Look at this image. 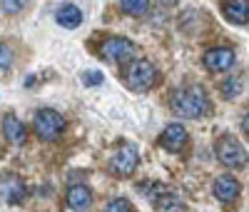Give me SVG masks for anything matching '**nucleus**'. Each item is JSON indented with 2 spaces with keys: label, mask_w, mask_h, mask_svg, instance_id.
Masks as SVG:
<instances>
[{
  "label": "nucleus",
  "mask_w": 249,
  "mask_h": 212,
  "mask_svg": "<svg viewBox=\"0 0 249 212\" xmlns=\"http://www.w3.org/2000/svg\"><path fill=\"white\" fill-rule=\"evenodd\" d=\"M172 110L182 117H204L210 113V100L199 85H187L172 93Z\"/></svg>",
  "instance_id": "obj_1"
},
{
  "label": "nucleus",
  "mask_w": 249,
  "mask_h": 212,
  "mask_svg": "<svg viewBox=\"0 0 249 212\" xmlns=\"http://www.w3.org/2000/svg\"><path fill=\"white\" fill-rule=\"evenodd\" d=\"M124 82H127L130 90L144 93L157 82V70L150 60H132L127 70H124Z\"/></svg>",
  "instance_id": "obj_2"
},
{
  "label": "nucleus",
  "mask_w": 249,
  "mask_h": 212,
  "mask_svg": "<svg viewBox=\"0 0 249 212\" xmlns=\"http://www.w3.org/2000/svg\"><path fill=\"white\" fill-rule=\"evenodd\" d=\"M62 130H65V117H62L57 110L45 108V110H40L35 115V133H37V137L57 140L62 135Z\"/></svg>",
  "instance_id": "obj_3"
},
{
  "label": "nucleus",
  "mask_w": 249,
  "mask_h": 212,
  "mask_svg": "<svg viewBox=\"0 0 249 212\" xmlns=\"http://www.w3.org/2000/svg\"><path fill=\"white\" fill-rule=\"evenodd\" d=\"M100 55L107 62H124V60H130L135 55V45L127 38H107L100 45Z\"/></svg>",
  "instance_id": "obj_4"
},
{
  "label": "nucleus",
  "mask_w": 249,
  "mask_h": 212,
  "mask_svg": "<svg viewBox=\"0 0 249 212\" xmlns=\"http://www.w3.org/2000/svg\"><path fill=\"white\" fill-rule=\"evenodd\" d=\"M217 157L227 167H244L247 165V150H244V145H239L234 137H222L217 142Z\"/></svg>",
  "instance_id": "obj_5"
},
{
  "label": "nucleus",
  "mask_w": 249,
  "mask_h": 212,
  "mask_svg": "<svg viewBox=\"0 0 249 212\" xmlns=\"http://www.w3.org/2000/svg\"><path fill=\"white\" fill-rule=\"evenodd\" d=\"M237 62V53L232 48H212L204 53V68L212 73H227L230 68H234Z\"/></svg>",
  "instance_id": "obj_6"
},
{
  "label": "nucleus",
  "mask_w": 249,
  "mask_h": 212,
  "mask_svg": "<svg viewBox=\"0 0 249 212\" xmlns=\"http://www.w3.org/2000/svg\"><path fill=\"white\" fill-rule=\"evenodd\" d=\"M137 162H140V153H137V147H135V145H122L120 150L115 153V157H112V170H115L117 175L127 177V175H132V173H135Z\"/></svg>",
  "instance_id": "obj_7"
},
{
  "label": "nucleus",
  "mask_w": 249,
  "mask_h": 212,
  "mask_svg": "<svg viewBox=\"0 0 249 212\" xmlns=\"http://www.w3.org/2000/svg\"><path fill=\"white\" fill-rule=\"evenodd\" d=\"M160 142H162L164 150H170V153L182 150L184 142H187V130H184V125H179V122L167 125V127H164V133H162V137H160Z\"/></svg>",
  "instance_id": "obj_8"
},
{
  "label": "nucleus",
  "mask_w": 249,
  "mask_h": 212,
  "mask_svg": "<svg viewBox=\"0 0 249 212\" xmlns=\"http://www.w3.org/2000/svg\"><path fill=\"white\" fill-rule=\"evenodd\" d=\"M212 193H214V197L219 202H232L239 195V182L232 175H219L214 180V185H212Z\"/></svg>",
  "instance_id": "obj_9"
},
{
  "label": "nucleus",
  "mask_w": 249,
  "mask_h": 212,
  "mask_svg": "<svg viewBox=\"0 0 249 212\" xmlns=\"http://www.w3.org/2000/svg\"><path fill=\"white\" fill-rule=\"evenodd\" d=\"M0 195H3L8 202H23V197H25V185H23V180L20 177H15V175H8V177H3L0 180Z\"/></svg>",
  "instance_id": "obj_10"
},
{
  "label": "nucleus",
  "mask_w": 249,
  "mask_h": 212,
  "mask_svg": "<svg viewBox=\"0 0 249 212\" xmlns=\"http://www.w3.org/2000/svg\"><path fill=\"white\" fill-rule=\"evenodd\" d=\"M68 205H70V210H75V212H85L90 205H92V193H90V187H85V185H72L70 190H68Z\"/></svg>",
  "instance_id": "obj_11"
},
{
  "label": "nucleus",
  "mask_w": 249,
  "mask_h": 212,
  "mask_svg": "<svg viewBox=\"0 0 249 212\" xmlns=\"http://www.w3.org/2000/svg\"><path fill=\"white\" fill-rule=\"evenodd\" d=\"M3 135H5V140L13 142V145H23L25 137H28V130H25V125L10 113V115H5V120H3Z\"/></svg>",
  "instance_id": "obj_12"
},
{
  "label": "nucleus",
  "mask_w": 249,
  "mask_h": 212,
  "mask_svg": "<svg viewBox=\"0 0 249 212\" xmlns=\"http://www.w3.org/2000/svg\"><path fill=\"white\" fill-rule=\"evenodd\" d=\"M55 20H57L62 28H68V30L80 28V25H82V10H80L77 5H72V3H65V5H60V8H57Z\"/></svg>",
  "instance_id": "obj_13"
},
{
  "label": "nucleus",
  "mask_w": 249,
  "mask_h": 212,
  "mask_svg": "<svg viewBox=\"0 0 249 212\" xmlns=\"http://www.w3.org/2000/svg\"><path fill=\"white\" fill-rule=\"evenodd\" d=\"M224 18L234 25H244L247 23V0H230L224 5Z\"/></svg>",
  "instance_id": "obj_14"
},
{
  "label": "nucleus",
  "mask_w": 249,
  "mask_h": 212,
  "mask_svg": "<svg viewBox=\"0 0 249 212\" xmlns=\"http://www.w3.org/2000/svg\"><path fill=\"white\" fill-rule=\"evenodd\" d=\"M120 8L122 13H127L132 18H142L150 10V0H120Z\"/></svg>",
  "instance_id": "obj_15"
},
{
  "label": "nucleus",
  "mask_w": 249,
  "mask_h": 212,
  "mask_svg": "<svg viewBox=\"0 0 249 212\" xmlns=\"http://www.w3.org/2000/svg\"><path fill=\"white\" fill-rule=\"evenodd\" d=\"M242 88H244L242 77H230V80H224V85H222V95L232 100V97H237L242 93Z\"/></svg>",
  "instance_id": "obj_16"
},
{
  "label": "nucleus",
  "mask_w": 249,
  "mask_h": 212,
  "mask_svg": "<svg viewBox=\"0 0 249 212\" xmlns=\"http://www.w3.org/2000/svg\"><path fill=\"white\" fill-rule=\"evenodd\" d=\"M0 8L8 15H18L28 8V0H0Z\"/></svg>",
  "instance_id": "obj_17"
},
{
  "label": "nucleus",
  "mask_w": 249,
  "mask_h": 212,
  "mask_svg": "<svg viewBox=\"0 0 249 212\" xmlns=\"http://www.w3.org/2000/svg\"><path fill=\"white\" fill-rule=\"evenodd\" d=\"M13 60H15V53L13 48L8 45V42H0V70H5L13 65Z\"/></svg>",
  "instance_id": "obj_18"
},
{
  "label": "nucleus",
  "mask_w": 249,
  "mask_h": 212,
  "mask_svg": "<svg viewBox=\"0 0 249 212\" xmlns=\"http://www.w3.org/2000/svg\"><path fill=\"white\" fill-rule=\"evenodd\" d=\"M105 212H132V205L124 200V197H115V200L107 202Z\"/></svg>",
  "instance_id": "obj_19"
},
{
  "label": "nucleus",
  "mask_w": 249,
  "mask_h": 212,
  "mask_svg": "<svg viewBox=\"0 0 249 212\" xmlns=\"http://www.w3.org/2000/svg\"><path fill=\"white\" fill-rule=\"evenodd\" d=\"M82 80H85V85H102V73H95V70H90V73H85L82 75Z\"/></svg>",
  "instance_id": "obj_20"
},
{
  "label": "nucleus",
  "mask_w": 249,
  "mask_h": 212,
  "mask_svg": "<svg viewBox=\"0 0 249 212\" xmlns=\"http://www.w3.org/2000/svg\"><path fill=\"white\" fill-rule=\"evenodd\" d=\"M162 3H164V5H172V3H175V0H162Z\"/></svg>",
  "instance_id": "obj_21"
}]
</instances>
